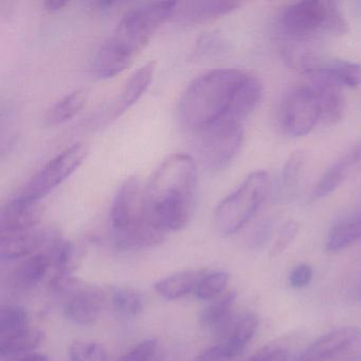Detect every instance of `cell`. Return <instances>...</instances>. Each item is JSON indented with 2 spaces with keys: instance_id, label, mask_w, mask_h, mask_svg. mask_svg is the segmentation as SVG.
Listing matches in <instances>:
<instances>
[{
  "instance_id": "cell-1",
  "label": "cell",
  "mask_w": 361,
  "mask_h": 361,
  "mask_svg": "<svg viewBox=\"0 0 361 361\" xmlns=\"http://www.w3.org/2000/svg\"><path fill=\"white\" fill-rule=\"evenodd\" d=\"M197 170L185 154L169 156L145 185V197L154 223L164 232L178 231L189 224L194 210Z\"/></svg>"
},
{
  "instance_id": "cell-2",
  "label": "cell",
  "mask_w": 361,
  "mask_h": 361,
  "mask_svg": "<svg viewBox=\"0 0 361 361\" xmlns=\"http://www.w3.org/2000/svg\"><path fill=\"white\" fill-rule=\"evenodd\" d=\"M175 8V1H161L145 4L126 12L99 48L92 65L94 75L101 80L111 79L128 69L156 31L172 20Z\"/></svg>"
},
{
  "instance_id": "cell-3",
  "label": "cell",
  "mask_w": 361,
  "mask_h": 361,
  "mask_svg": "<svg viewBox=\"0 0 361 361\" xmlns=\"http://www.w3.org/2000/svg\"><path fill=\"white\" fill-rule=\"evenodd\" d=\"M249 73L216 69L194 79L181 94L178 117L192 135L225 119Z\"/></svg>"
},
{
  "instance_id": "cell-4",
  "label": "cell",
  "mask_w": 361,
  "mask_h": 361,
  "mask_svg": "<svg viewBox=\"0 0 361 361\" xmlns=\"http://www.w3.org/2000/svg\"><path fill=\"white\" fill-rule=\"evenodd\" d=\"M114 244L121 251L151 248L164 242L166 232L152 219L145 185L139 177L126 179L118 190L111 210Z\"/></svg>"
},
{
  "instance_id": "cell-5",
  "label": "cell",
  "mask_w": 361,
  "mask_h": 361,
  "mask_svg": "<svg viewBox=\"0 0 361 361\" xmlns=\"http://www.w3.org/2000/svg\"><path fill=\"white\" fill-rule=\"evenodd\" d=\"M276 29L285 43H312L348 32L339 4L329 0H305L290 4L279 16Z\"/></svg>"
},
{
  "instance_id": "cell-6",
  "label": "cell",
  "mask_w": 361,
  "mask_h": 361,
  "mask_svg": "<svg viewBox=\"0 0 361 361\" xmlns=\"http://www.w3.org/2000/svg\"><path fill=\"white\" fill-rule=\"evenodd\" d=\"M268 174L264 171L251 173L235 191L224 198L215 209L214 223L221 235L240 231L259 210L268 189Z\"/></svg>"
},
{
  "instance_id": "cell-7",
  "label": "cell",
  "mask_w": 361,
  "mask_h": 361,
  "mask_svg": "<svg viewBox=\"0 0 361 361\" xmlns=\"http://www.w3.org/2000/svg\"><path fill=\"white\" fill-rule=\"evenodd\" d=\"M193 137L200 164L211 172H219L235 159L244 132L243 124L224 119L202 128Z\"/></svg>"
},
{
  "instance_id": "cell-8",
  "label": "cell",
  "mask_w": 361,
  "mask_h": 361,
  "mask_svg": "<svg viewBox=\"0 0 361 361\" xmlns=\"http://www.w3.org/2000/svg\"><path fill=\"white\" fill-rule=\"evenodd\" d=\"M87 154L88 147L85 143H75L67 147L30 179L18 194V197L29 202H41L79 169Z\"/></svg>"
},
{
  "instance_id": "cell-9",
  "label": "cell",
  "mask_w": 361,
  "mask_h": 361,
  "mask_svg": "<svg viewBox=\"0 0 361 361\" xmlns=\"http://www.w3.org/2000/svg\"><path fill=\"white\" fill-rule=\"evenodd\" d=\"M281 124L293 138L310 134L321 120L318 97L312 86H299L285 94L281 105Z\"/></svg>"
},
{
  "instance_id": "cell-10",
  "label": "cell",
  "mask_w": 361,
  "mask_h": 361,
  "mask_svg": "<svg viewBox=\"0 0 361 361\" xmlns=\"http://www.w3.org/2000/svg\"><path fill=\"white\" fill-rule=\"evenodd\" d=\"M312 83H325L340 88L356 87L361 84V66L344 60L317 61L312 58L303 68Z\"/></svg>"
},
{
  "instance_id": "cell-11",
  "label": "cell",
  "mask_w": 361,
  "mask_h": 361,
  "mask_svg": "<svg viewBox=\"0 0 361 361\" xmlns=\"http://www.w3.org/2000/svg\"><path fill=\"white\" fill-rule=\"evenodd\" d=\"M59 236L54 230L37 228L20 233L1 234L0 257L6 261L27 259L46 250Z\"/></svg>"
},
{
  "instance_id": "cell-12",
  "label": "cell",
  "mask_w": 361,
  "mask_h": 361,
  "mask_svg": "<svg viewBox=\"0 0 361 361\" xmlns=\"http://www.w3.org/2000/svg\"><path fill=\"white\" fill-rule=\"evenodd\" d=\"M104 303V293L85 284L66 298L63 312L65 318L73 324L87 326L98 320Z\"/></svg>"
},
{
  "instance_id": "cell-13",
  "label": "cell",
  "mask_w": 361,
  "mask_h": 361,
  "mask_svg": "<svg viewBox=\"0 0 361 361\" xmlns=\"http://www.w3.org/2000/svg\"><path fill=\"white\" fill-rule=\"evenodd\" d=\"M359 341L361 329L358 327H339L317 339L295 361H326Z\"/></svg>"
},
{
  "instance_id": "cell-14",
  "label": "cell",
  "mask_w": 361,
  "mask_h": 361,
  "mask_svg": "<svg viewBox=\"0 0 361 361\" xmlns=\"http://www.w3.org/2000/svg\"><path fill=\"white\" fill-rule=\"evenodd\" d=\"M42 217L43 209L39 202H29L16 195L1 209L0 231L1 234H13L35 229Z\"/></svg>"
},
{
  "instance_id": "cell-15",
  "label": "cell",
  "mask_w": 361,
  "mask_h": 361,
  "mask_svg": "<svg viewBox=\"0 0 361 361\" xmlns=\"http://www.w3.org/2000/svg\"><path fill=\"white\" fill-rule=\"evenodd\" d=\"M240 6L242 4L240 1L234 0L176 3L173 20L179 24L194 26L228 16L238 10Z\"/></svg>"
},
{
  "instance_id": "cell-16",
  "label": "cell",
  "mask_w": 361,
  "mask_h": 361,
  "mask_svg": "<svg viewBox=\"0 0 361 361\" xmlns=\"http://www.w3.org/2000/svg\"><path fill=\"white\" fill-rule=\"evenodd\" d=\"M359 166H361V140L325 171L314 187L312 200H322L331 195Z\"/></svg>"
},
{
  "instance_id": "cell-17",
  "label": "cell",
  "mask_w": 361,
  "mask_h": 361,
  "mask_svg": "<svg viewBox=\"0 0 361 361\" xmlns=\"http://www.w3.org/2000/svg\"><path fill=\"white\" fill-rule=\"evenodd\" d=\"M154 73H155V63H149L130 75L126 85L122 87L119 96L114 102L109 118L117 119L138 102L139 99L149 88L153 80Z\"/></svg>"
},
{
  "instance_id": "cell-18",
  "label": "cell",
  "mask_w": 361,
  "mask_h": 361,
  "mask_svg": "<svg viewBox=\"0 0 361 361\" xmlns=\"http://www.w3.org/2000/svg\"><path fill=\"white\" fill-rule=\"evenodd\" d=\"M259 327V318L253 312L240 317L230 327L223 341L219 343L226 359L235 358L244 352Z\"/></svg>"
},
{
  "instance_id": "cell-19",
  "label": "cell",
  "mask_w": 361,
  "mask_h": 361,
  "mask_svg": "<svg viewBox=\"0 0 361 361\" xmlns=\"http://www.w3.org/2000/svg\"><path fill=\"white\" fill-rule=\"evenodd\" d=\"M204 270H185L162 279L156 283L155 289L164 299L173 301L195 293L198 283L204 274Z\"/></svg>"
},
{
  "instance_id": "cell-20",
  "label": "cell",
  "mask_w": 361,
  "mask_h": 361,
  "mask_svg": "<svg viewBox=\"0 0 361 361\" xmlns=\"http://www.w3.org/2000/svg\"><path fill=\"white\" fill-rule=\"evenodd\" d=\"M50 266L51 262L47 251L27 257L14 270V284L20 289L35 288L45 278Z\"/></svg>"
},
{
  "instance_id": "cell-21",
  "label": "cell",
  "mask_w": 361,
  "mask_h": 361,
  "mask_svg": "<svg viewBox=\"0 0 361 361\" xmlns=\"http://www.w3.org/2000/svg\"><path fill=\"white\" fill-rule=\"evenodd\" d=\"M312 86L320 104L321 120L327 124L339 122L343 117L345 105L342 88L325 83H312Z\"/></svg>"
},
{
  "instance_id": "cell-22",
  "label": "cell",
  "mask_w": 361,
  "mask_h": 361,
  "mask_svg": "<svg viewBox=\"0 0 361 361\" xmlns=\"http://www.w3.org/2000/svg\"><path fill=\"white\" fill-rule=\"evenodd\" d=\"M236 293L230 291L212 300L208 306L202 310L200 317V322L204 329H219L227 326L231 319L232 310L235 303Z\"/></svg>"
},
{
  "instance_id": "cell-23",
  "label": "cell",
  "mask_w": 361,
  "mask_h": 361,
  "mask_svg": "<svg viewBox=\"0 0 361 361\" xmlns=\"http://www.w3.org/2000/svg\"><path fill=\"white\" fill-rule=\"evenodd\" d=\"M43 331L37 329H25L20 333L0 337V355L3 357L28 354L43 341Z\"/></svg>"
},
{
  "instance_id": "cell-24",
  "label": "cell",
  "mask_w": 361,
  "mask_h": 361,
  "mask_svg": "<svg viewBox=\"0 0 361 361\" xmlns=\"http://www.w3.org/2000/svg\"><path fill=\"white\" fill-rule=\"evenodd\" d=\"M47 252L58 274H73L81 259V253L75 245L61 236L50 245Z\"/></svg>"
},
{
  "instance_id": "cell-25",
  "label": "cell",
  "mask_w": 361,
  "mask_h": 361,
  "mask_svg": "<svg viewBox=\"0 0 361 361\" xmlns=\"http://www.w3.org/2000/svg\"><path fill=\"white\" fill-rule=\"evenodd\" d=\"M361 238V216L342 221L334 227L325 242L327 252H338Z\"/></svg>"
},
{
  "instance_id": "cell-26",
  "label": "cell",
  "mask_w": 361,
  "mask_h": 361,
  "mask_svg": "<svg viewBox=\"0 0 361 361\" xmlns=\"http://www.w3.org/2000/svg\"><path fill=\"white\" fill-rule=\"evenodd\" d=\"M88 92L85 90H75L59 101L47 116L50 126H59L73 119L80 113L87 102Z\"/></svg>"
},
{
  "instance_id": "cell-27",
  "label": "cell",
  "mask_w": 361,
  "mask_h": 361,
  "mask_svg": "<svg viewBox=\"0 0 361 361\" xmlns=\"http://www.w3.org/2000/svg\"><path fill=\"white\" fill-rule=\"evenodd\" d=\"M305 161L306 156L304 152L295 151L289 155L281 176L280 196L283 200L291 197L297 191L303 174Z\"/></svg>"
},
{
  "instance_id": "cell-28",
  "label": "cell",
  "mask_w": 361,
  "mask_h": 361,
  "mask_svg": "<svg viewBox=\"0 0 361 361\" xmlns=\"http://www.w3.org/2000/svg\"><path fill=\"white\" fill-rule=\"evenodd\" d=\"M111 305L119 316L137 317L143 310V298L136 289L117 286L111 291Z\"/></svg>"
},
{
  "instance_id": "cell-29",
  "label": "cell",
  "mask_w": 361,
  "mask_h": 361,
  "mask_svg": "<svg viewBox=\"0 0 361 361\" xmlns=\"http://www.w3.org/2000/svg\"><path fill=\"white\" fill-rule=\"evenodd\" d=\"M230 281V274L227 271L204 272L198 283L195 290L196 297L202 301H211L223 295Z\"/></svg>"
},
{
  "instance_id": "cell-30",
  "label": "cell",
  "mask_w": 361,
  "mask_h": 361,
  "mask_svg": "<svg viewBox=\"0 0 361 361\" xmlns=\"http://www.w3.org/2000/svg\"><path fill=\"white\" fill-rule=\"evenodd\" d=\"M28 312L20 306L9 305L0 312V337L20 333L29 329Z\"/></svg>"
},
{
  "instance_id": "cell-31",
  "label": "cell",
  "mask_w": 361,
  "mask_h": 361,
  "mask_svg": "<svg viewBox=\"0 0 361 361\" xmlns=\"http://www.w3.org/2000/svg\"><path fill=\"white\" fill-rule=\"evenodd\" d=\"M229 49V44L219 32L204 33L196 42L193 50L194 59L213 58L221 56Z\"/></svg>"
},
{
  "instance_id": "cell-32",
  "label": "cell",
  "mask_w": 361,
  "mask_h": 361,
  "mask_svg": "<svg viewBox=\"0 0 361 361\" xmlns=\"http://www.w3.org/2000/svg\"><path fill=\"white\" fill-rule=\"evenodd\" d=\"M69 358L71 361H107L109 355L99 342L77 340L69 346Z\"/></svg>"
},
{
  "instance_id": "cell-33",
  "label": "cell",
  "mask_w": 361,
  "mask_h": 361,
  "mask_svg": "<svg viewBox=\"0 0 361 361\" xmlns=\"http://www.w3.org/2000/svg\"><path fill=\"white\" fill-rule=\"evenodd\" d=\"M157 348V340H143L120 357L118 361H153Z\"/></svg>"
},
{
  "instance_id": "cell-34",
  "label": "cell",
  "mask_w": 361,
  "mask_h": 361,
  "mask_svg": "<svg viewBox=\"0 0 361 361\" xmlns=\"http://www.w3.org/2000/svg\"><path fill=\"white\" fill-rule=\"evenodd\" d=\"M299 224L295 221H288L282 229H281L280 233H279L278 238H276V243H274V247H272L271 255L272 257H278L281 253L284 252L289 245L293 242L295 236H297L298 232H299Z\"/></svg>"
},
{
  "instance_id": "cell-35",
  "label": "cell",
  "mask_w": 361,
  "mask_h": 361,
  "mask_svg": "<svg viewBox=\"0 0 361 361\" xmlns=\"http://www.w3.org/2000/svg\"><path fill=\"white\" fill-rule=\"evenodd\" d=\"M314 271L308 264H300L295 266L289 276V284L293 288H303L312 282Z\"/></svg>"
},
{
  "instance_id": "cell-36",
  "label": "cell",
  "mask_w": 361,
  "mask_h": 361,
  "mask_svg": "<svg viewBox=\"0 0 361 361\" xmlns=\"http://www.w3.org/2000/svg\"><path fill=\"white\" fill-rule=\"evenodd\" d=\"M271 232L272 225L269 221L261 224L259 227L255 230V233H253L251 244H252L255 248H259V247L264 246L269 240Z\"/></svg>"
},
{
  "instance_id": "cell-37",
  "label": "cell",
  "mask_w": 361,
  "mask_h": 361,
  "mask_svg": "<svg viewBox=\"0 0 361 361\" xmlns=\"http://www.w3.org/2000/svg\"><path fill=\"white\" fill-rule=\"evenodd\" d=\"M225 354H224L223 350H221V345L210 346V348H206V350L200 352L195 358L192 359L191 361H225Z\"/></svg>"
},
{
  "instance_id": "cell-38",
  "label": "cell",
  "mask_w": 361,
  "mask_h": 361,
  "mask_svg": "<svg viewBox=\"0 0 361 361\" xmlns=\"http://www.w3.org/2000/svg\"><path fill=\"white\" fill-rule=\"evenodd\" d=\"M274 348H276V346H265V348H262V350H257L255 355H252V356H251L250 358L247 359L246 361H265Z\"/></svg>"
},
{
  "instance_id": "cell-39",
  "label": "cell",
  "mask_w": 361,
  "mask_h": 361,
  "mask_svg": "<svg viewBox=\"0 0 361 361\" xmlns=\"http://www.w3.org/2000/svg\"><path fill=\"white\" fill-rule=\"evenodd\" d=\"M12 361H49V358L46 355L39 354V353H28V354L20 355Z\"/></svg>"
},
{
  "instance_id": "cell-40",
  "label": "cell",
  "mask_w": 361,
  "mask_h": 361,
  "mask_svg": "<svg viewBox=\"0 0 361 361\" xmlns=\"http://www.w3.org/2000/svg\"><path fill=\"white\" fill-rule=\"evenodd\" d=\"M69 4L67 1H59V0H54V1H46L44 3V6H45L46 10L49 12H59L61 10L64 9L66 6H68Z\"/></svg>"
},
{
  "instance_id": "cell-41",
  "label": "cell",
  "mask_w": 361,
  "mask_h": 361,
  "mask_svg": "<svg viewBox=\"0 0 361 361\" xmlns=\"http://www.w3.org/2000/svg\"><path fill=\"white\" fill-rule=\"evenodd\" d=\"M358 297H359V299L361 300V288L359 289V290H358Z\"/></svg>"
}]
</instances>
